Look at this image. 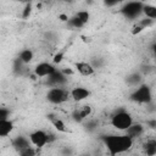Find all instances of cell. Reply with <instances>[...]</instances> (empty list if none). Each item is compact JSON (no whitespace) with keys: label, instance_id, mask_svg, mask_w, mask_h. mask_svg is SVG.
Segmentation results:
<instances>
[{"label":"cell","instance_id":"1","mask_svg":"<svg viewBox=\"0 0 156 156\" xmlns=\"http://www.w3.org/2000/svg\"><path fill=\"white\" fill-rule=\"evenodd\" d=\"M105 145L111 156H116L117 154L124 152L129 150L133 145V139L126 135H108L104 138Z\"/></svg>","mask_w":156,"mask_h":156},{"label":"cell","instance_id":"2","mask_svg":"<svg viewBox=\"0 0 156 156\" xmlns=\"http://www.w3.org/2000/svg\"><path fill=\"white\" fill-rule=\"evenodd\" d=\"M111 124L117 130H127L133 124V117L126 111H119L116 115H113Z\"/></svg>","mask_w":156,"mask_h":156},{"label":"cell","instance_id":"3","mask_svg":"<svg viewBox=\"0 0 156 156\" xmlns=\"http://www.w3.org/2000/svg\"><path fill=\"white\" fill-rule=\"evenodd\" d=\"M134 101H136V102H141V104H147V102H150L151 101V99H152V96H151V90H150V88L146 85V84H143V85H140L133 94H132V96H130Z\"/></svg>","mask_w":156,"mask_h":156},{"label":"cell","instance_id":"4","mask_svg":"<svg viewBox=\"0 0 156 156\" xmlns=\"http://www.w3.org/2000/svg\"><path fill=\"white\" fill-rule=\"evenodd\" d=\"M68 91L63 90L62 88H52L48 93V100L51 104H62L68 99Z\"/></svg>","mask_w":156,"mask_h":156},{"label":"cell","instance_id":"5","mask_svg":"<svg viewBox=\"0 0 156 156\" xmlns=\"http://www.w3.org/2000/svg\"><path fill=\"white\" fill-rule=\"evenodd\" d=\"M29 140L37 147H43L45 144H48L50 141L49 134H46L44 130H35V132L30 133L29 134Z\"/></svg>","mask_w":156,"mask_h":156},{"label":"cell","instance_id":"6","mask_svg":"<svg viewBox=\"0 0 156 156\" xmlns=\"http://www.w3.org/2000/svg\"><path fill=\"white\" fill-rule=\"evenodd\" d=\"M143 6H144L143 2H129L123 9V12L126 13V16H128V17L132 18V17L138 16V13L140 11H143Z\"/></svg>","mask_w":156,"mask_h":156},{"label":"cell","instance_id":"7","mask_svg":"<svg viewBox=\"0 0 156 156\" xmlns=\"http://www.w3.org/2000/svg\"><path fill=\"white\" fill-rule=\"evenodd\" d=\"M55 71H56V69L54 68V66H51V65L48 63V62H41V63H39V65L35 67V69H34L35 76H38V77H46V76H50V74H52Z\"/></svg>","mask_w":156,"mask_h":156},{"label":"cell","instance_id":"8","mask_svg":"<svg viewBox=\"0 0 156 156\" xmlns=\"http://www.w3.org/2000/svg\"><path fill=\"white\" fill-rule=\"evenodd\" d=\"M69 95L74 101H83L90 95V91L83 87H77V88H73L71 90Z\"/></svg>","mask_w":156,"mask_h":156},{"label":"cell","instance_id":"9","mask_svg":"<svg viewBox=\"0 0 156 156\" xmlns=\"http://www.w3.org/2000/svg\"><path fill=\"white\" fill-rule=\"evenodd\" d=\"M76 68H77V71H78L82 76H85V77L93 76L94 72H95L94 67H93L90 63H88V62H77V63H76Z\"/></svg>","mask_w":156,"mask_h":156},{"label":"cell","instance_id":"10","mask_svg":"<svg viewBox=\"0 0 156 156\" xmlns=\"http://www.w3.org/2000/svg\"><path fill=\"white\" fill-rule=\"evenodd\" d=\"M13 129V123L10 119H0V136H7Z\"/></svg>","mask_w":156,"mask_h":156},{"label":"cell","instance_id":"11","mask_svg":"<svg viewBox=\"0 0 156 156\" xmlns=\"http://www.w3.org/2000/svg\"><path fill=\"white\" fill-rule=\"evenodd\" d=\"M30 144H32L30 140L27 139V138H24V136H17L16 139L12 140V145H13L18 151H21V150H23V149H26V147H29Z\"/></svg>","mask_w":156,"mask_h":156},{"label":"cell","instance_id":"12","mask_svg":"<svg viewBox=\"0 0 156 156\" xmlns=\"http://www.w3.org/2000/svg\"><path fill=\"white\" fill-rule=\"evenodd\" d=\"M126 132H127V135L133 139V138H136V136H139L144 133V127L139 123L138 124H132Z\"/></svg>","mask_w":156,"mask_h":156},{"label":"cell","instance_id":"13","mask_svg":"<svg viewBox=\"0 0 156 156\" xmlns=\"http://www.w3.org/2000/svg\"><path fill=\"white\" fill-rule=\"evenodd\" d=\"M144 151L146 156H156V144H155V139L149 140L145 143L144 145Z\"/></svg>","mask_w":156,"mask_h":156},{"label":"cell","instance_id":"14","mask_svg":"<svg viewBox=\"0 0 156 156\" xmlns=\"http://www.w3.org/2000/svg\"><path fill=\"white\" fill-rule=\"evenodd\" d=\"M143 12L146 16V18L150 20H156V6L152 5H144L143 6Z\"/></svg>","mask_w":156,"mask_h":156},{"label":"cell","instance_id":"15","mask_svg":"<svg viewBox=\"0 0 156 156\" xmlns=\"http://www.w3.org/2000/svg\"><path fill=\"white\" fill-rule=\"evenodd\" d=\"M33 60V52L30 51V50H28V49H26V50H23L21 54H20V61L22 62V63H29L30 61Z\"/></svg>","mask_w":156,"mask_h":156},{"label":"cell","instance_id":"16","mask_svg":"<svg viewBox=\"0 0 156 156\" xmlns=\"http://www.w3.org/2000/svg\"><path fill=\"white\" fill-rule=\"evenodd\" d=\"M52 124H54V127H55V129H56V130L62 132V133H67V128H66L65 123H63L61 119H58V118L52 119Z\"/></svg>","mask_w":156,"mask_h":156},{"label":"cell","instance_id":"17","mask_svg":"<svg viewBox=\"0 0 156 156\" xmlns=\"http://www.w3.org/2000/svg\"><path fill=\"white\" fill-rule=\"evenodd\" d=\"M76 17H77L80 22H83V23L85 24V23H88L89 18H90V15H89V12H88V11H79V12H77Z\"/></svg>","mask_w":156,"mask_h":156},{"label":"cell","instance_id":"18","mask_svg":"<svg viewBox=\"0 0 156 156\" xmlns=\"http://www.w3.org/2000/svg\"><path fill=\"white\" fill-rule=\"evenodd\" d=\"M18 154H20V156H35V150L32 146H29V147H26V149L18 151Z\"/></svg>","mask_w":156,"mask_h":156},{"label":"cell","instance_id":"19","mask_svg":"<svg viewBox=\"0 0 156 156\" xmlns=\"http://www.w3.org/2000/svg\"><path fill=\"white\" fill-rule=\"evenodd\" d=\"M79 112H80V115H82V117H83V119H84V118H87V117H89V116L91 115V107H90L89 105H85V106H83V107L79 110Z\"/></svg>","mask_w":156,"mask_h":156},{"label":"cell","instance_id":"20","mask_svg":"<svg viewBox=\"0 0 156 156\" xmlns=\"http://www.w3.org/2000/svg\"><path fill=\"white\" fill-rule=\"evenodd\" d=\"M30 12H32V4L30 2H28V4H26V6H24V9H23V12H22V18H28L29 17V15H30Z\"/></svg>","mask_w":156,"mask_h":156},{"label":"cell","instance_id":"21","mask_svg":"<svg viewBox=\"0 0 156 156\" xmlns=\"http://www.w3.org/2000/svg\"><path fill=\"white\" fill-rule=\"evenodd\" d=\"M152 23H154V20H150V18H144V20H140L139 26H141V27L145 29V27H150V26H152Z\"/></svg>","mask_w":156,"mask_h":156},{"label":"cell","instance_id":"22","mask_svg":"<svg viewBox=\"0 0 156 156\" xmlns=\"http://www.w3.org/2000/svg\"><path fill=\"white\" fill-rule=\"evenodd\" d=\"M69 23H71L73 27H76V28H80V27H83V26H84V23H83V22H80L77 17L71 18V20H69Z\"/></svg>","mask_w":156,"mask_h":156},{"label":"cell","instance_id":"23","mask_svg":"<svg viewBox=\"0 0 156 156\" xmlns=\"http://www.w3.org/2000/svg\"><path fill=\"white\" fill-rule=\"evenodd\" d=\"M62 60H63V52H57V54L54 56V58H52L54 63H60Z\"/></svg>","mask_w":156,"mask_h":156},{"label":"cell","instance_id":"24","mask_svg":"<svg viewBox=\"0 0 156 156\" xmlns=\"http://www.w3.org/2000/svg\"><path fill=\"white\" fill-rule=\"evenodd\" d=\"M72 117H73V119H74L76 122H82V121H83V117H82V115H80L79 110L74 111V112H73V115H72Z\"/></svg>","mask_w":156,"mask_h":156},{"label":"cell","instance_id":"25","mask_svg":"<svg viewBox=\"0 0 156 156\" xmlns=\"http://www.w3.org/2000/svg\"><path fill=\"white\" fill-rule=\"evenodd\" d=\"M143 30H144V28H143L141 26L138 24V26H134V27H133V29H132V34H139V33L143 32Z\"/></svg>","mask_w":156,"mask_h":156},{"label":"cell","instance_id":"26","mask_svg":"<svg viewBox=\"0 0 156 156\" xmlns=\"http://www.w3.org/2000/svg\"><path fill=\"white\" fill-rule=\"evenodd\" d=\"M58 20H60L61 22H67V21H69V18H68V16H67L66 13H60V15H58Z\"/></svg>","mask_w":156,"mask_h":156},{"label":"cell","instance_id":"27","mask_svg":"<svg viewBox=\"0 0 156 156\" xmlns=\"http://www.w3.org/2000/svg\"><path fill=\"white\" fill-rule=\"evenodd\" d=\"M7 111H5L4 108L0 110V119H7Z\"/></svg>","mask_w":156,"mask_h":156},{"label":"cell","instance_id":"28","mask_svg":"<svg viewBox=\"0 0 156 156\" xmlns=\"http://www.w3.org/2000/svg\"><path fill=\"white\" fill-rule=\"evenodd\" d=\"M146 123L150 128H156V119H149Z\"/></svg>","mask_w":156,"mask_h":156},{"label":"cell","instance_id":"29","mask_svg":"<svg viewBox=\"0 0 156 156\" xmlns=\"http://www.w3.org/2000/svg\"><path fill=\"white\" fill-rule=\"evenodd\" d=\"M61 73H62V74H73V71H72V69H69V68H68V69H67V68H65V69H62V71H61Z\"/></svg>","mask_w":156,"mask_h":156},{"label":"cell","instance_id":"30","mask_svg":"<svg viewBox=\"0 0 156 156\" xmlns=\"http://www.w3.org/2000/svg\"><path fill=\"white\" fill-rule=\"evenodd\" d=\"M82 39H83L85 43H87V41H90V38H88V37H84V35L82 37Z\"/></svg>","mask_w":156,"mask_h":156},{"label":"cell","instance_id":"31","mask_svg":"<svg viewBox=\"0 0 156 156\" xmlns=\"http://www.w3.org/2000/svg\"><path fill=\"white\" fill-rule=\"evenodd\" d=\"M154 54H155V55H156V44H155V45H154Z\"/></svg>","mask_w":156,"mask_h":156}]
</instances>
